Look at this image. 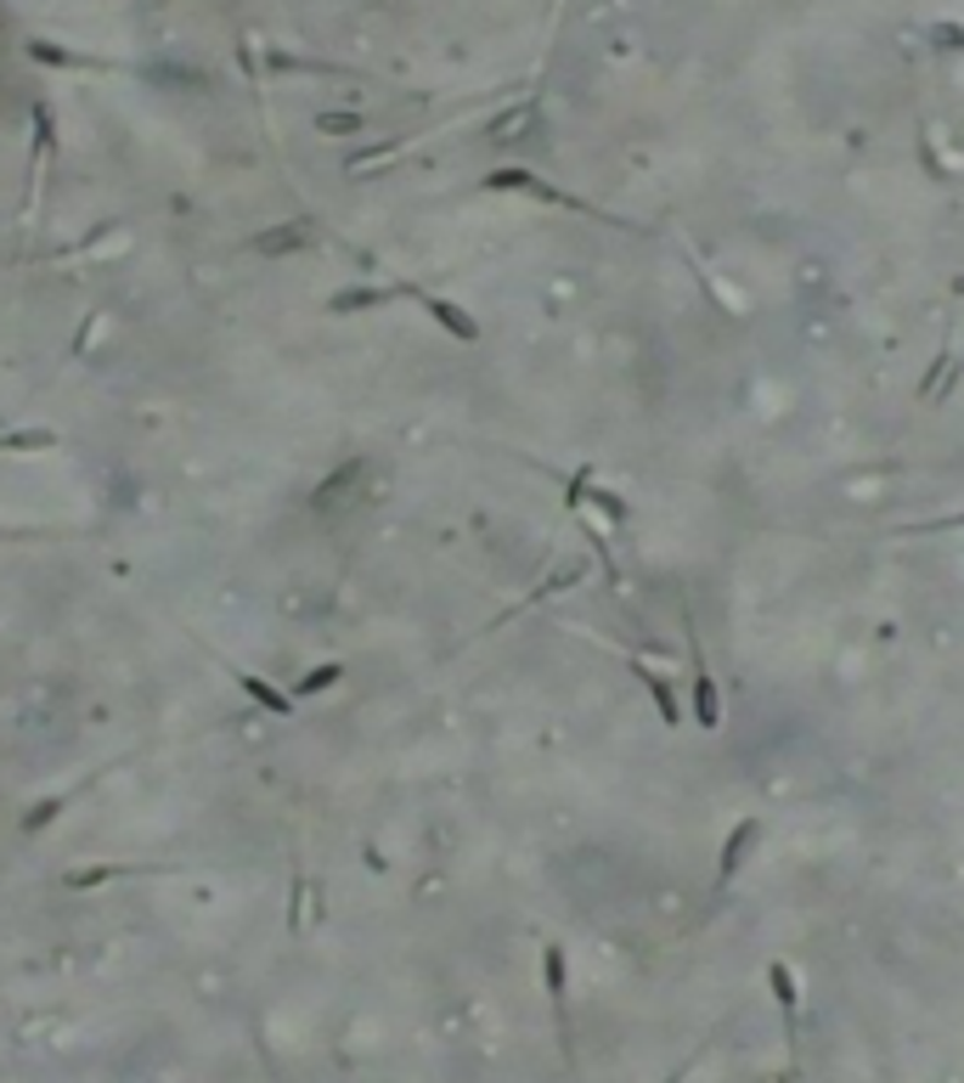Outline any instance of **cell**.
Segmentation results:
<instances>
[{
    "label": "cell",
    "instance_id": "16",
    "mask_svg": "<svg viewBox=\"0 0 964 1083\" xmlns=\"http://www.w3.org/2000/svg\"><path fill=\"white\" fill-rule=\"evenodd\" d=\"M953 373H959V361H953V339H942V350H937V361H930V373L919 378L914 396H919V401H942V389L953 384Z\"/></svg>",
    "mask_w": 964,
    "mask_h": 1083
},
{
    "label": "cell",
    "instance_id": "11",
    "mask_svg": "<svg viewBox=\"0 0 964 1083\" xmlns=\"http://www.w3.org/2000/svg\"><path fill=\"white\" fill-rule=\"evenodd\" d=\"M412 282H384V288H345V293H334L327 300V311L334 316H350V311H378V305H389V300H412Z\"/></svg>",
    "mask_w": 964,
    "mask_h": 1083
},
{
    "label": "cell",
    "instance_id": "14",
    "mask_svg": "<svg viewBox=\"0 0 964 1083\" xmlns=\"http://www.w3.org/2000/svg\"><path fill=\"white\" fill-rule=\"evenodd\" d=\"M631 672H638V683L649 688V700H654L660 722H666V729H683V700H677V688L666 683V672H654L649 661H631Z\"/></svg>",
    "mask_w": 964,
    "mask_h": 1083
},
{
    "label": "cell",
    "instance_id": "6",
    "mask_svg": "<svg viewBox=\"0 0 964 1083\" xmlns=\"http://www.w3.org/2000/svg\"><path fill=\"white\" fill-rule=\"evenodd\" d=\"M316 243H322V220L316 215H299L288 226H272V232L249 238V249H260V254H299V249H316Z\"/></svg>",
    "mask_w": 964,
    "mask_h": 1083
},
{
    "label": "cell",
    "instance_id": "27",
    "mask_svg": "<svg viewBox=\"0 0 964 1083\" xmlns=\"http://www.w3.org/2000/svg\"><path fill=\"white\" fill-rule=\"evenodd\" d=\"M700 1056H706V1049H694V1056H688V1061H677V1072H672V1078H666V1083H683V1078H688V1072H694V1067H700Z\"/></svg>",
    "mask_w": 964,
    "mask_h": 1083
},
{
    "label": "cell",
    "instance_id": "5",
    "mask_svg": "<svg viewBox=\"0 0 964 1083\" xmlns=\"http://www.w3.org/2000/svg\"><path fill=\"white\" fill-rule=\"evenodd\" d=\"M756 841H761V818H756V813H750V818H739V825L727 830V841H722V864H716V898L739 880V869H745V858L756 852Z\"/></svg>",
    "mask_w": 964,
    "mask_h": 1083
},
{
    "label": "cell",
    "instance_id": "2",
    "mask_svg": "<svg viewBox=\"0 0 964 1083\" xmlns=\"http://www.w3.org/2000/svg\"><path fill=\"white\" fill-rule=\"evenodd\" d=\"M683 633H688V706H694V722L706 734L722 729V688L711 677V661H706V643H700V627H694V610L683 604Z\"/></svg>",
    "mask_w": 964,
    "mask_h": 1083
},
{
    "label": "cell",
    "instance_id": "15",
    "mask_svg": "<svg viewBox=\"0 0 964 1083\" xmlns=\"http://www.w3.org/2000/svg\"><path fill=\"white\" fill-rule=\"evenodd\" d=\"M265 69H272V74H322V80H350V69H345V62L293 57V51H277V46H265Z\"/></svg>",
    "mask_w": 964,
    "mask_h": 1083
},
{
    "label": "cell",
    "instance_id": "8",
    "mask_svg": "<svg viewBox=\"0 0 964 1083\" xmlns=\"http://www.w3.org/2000/svg\"><path fill=\"white\" fill-rule=\"evenodd\" d=\"M576 581H587V559H564L558 570H547V576H542V587H537V593H525V599H519V604H514L508 615H496V621H491V627H485V633H496V627H508V621H514V615H525L530 604H542V599H553V593H570V587H576Z\"/></svg>",
    "mask_w": 964,
    "mask_h": 1083
},
{
    "label": "cell",
    "instance_id": "20",
    "mask_svg": "<svg viewBox=\"0 0 964 1083\" xmlns=\"http://www.w3.org/2000/svg\"><path fill=\"white\" fill-rule=\"evenodd\" d=\"M395 153H407V142H384V147H367V153H350L345 176H367V170H378V164H389Z\"/></svg>",
    "mask_w": 964,
    "mask_h": 1083
},
{
    "label": "cell",
    "instance_id": "23",
    "mask_svg": "<svg viewBox=\"0 0 964 1083\" xmlns=\"http://www.w3.org/2000/svg\"><path fill=\"white\" fill-rule=\"evenodd\" d=\"M587 491H592V469L581 464L570 480H564V508H570V514H581V508H587Z\"/></svg>",
    "mask_w": 964,
    "mask_h": 1083
},
{
    "label": "cell",
    "instance_id": "10",
    "mask_svg": "<svg viewBox=\"0 0 964 1083\" xmlns=\"http://www.w3.org/2000/svg\"><path fill=\"white\" fill-rule=\"evenodd\" d=\"M412 300H418L429 316H435V327H446L451 339H462V345H480V322H474L469 311H462L457 300H441V293H423V288L412 293Z\"/></svg>",
    "mask_w": 964,
    "mask_h": 1083
},
{
    "label": "cell",
    "instance_id": "13",
    "mask_svg": "<svg viewBox=\"0 0 964 1083\" xmlns=\"http://www.w3.org/2000/svg\"><path fill=\"white\" fill-rule=\"evenodd\" d=\"M130 875H170L164 864H91V869H69L62 886L69 892H91V886H108V880H130Z\"/></svg>",
    "mask_w": 964,
    "mask_h": 1083
},
{
    "label": "cell",
    "instance_id": "25",
    "mask_svg": "<svg viewBox=\"0 0 964 1083\" xmlns=\"http://www.w3.org/2000/svg\"><path fill=\"white\" fill-rule=\"evenodd\" d=\"M930 40H937V51H964V23H937Z\"/></svg>",
    "mask_w": 964,
    "mask_h": 1083
},
{
    "label": "cell",
    "instance_id": "3",
    "mask_svg": "<svg viewBox=\"0 0 964 1083\" xmlns=\"http://www.w3.org/2000/svg\"><path fill=\"white\" fill-rule=\"evenodd\" d=\"M542 988H547V1004H553V1027H558L564 1067H576V1033H570V960H564V942H542Z\"/></svg>",
    "mask_w": 964,
    "mask_h": 1083
},
{
    "label": "cell",
    "instance_id": "17",
    "mask_svg": "<svg viewBox=\"0 0 964 1083\" xmlns=\"http://www.w3.org/2000/svg\"><path fill=\"white\" fill-rule=\"evenodd\" d=\"M57 446V430L35 423V430H0V452H51Z\"/></svg>",
    "mask_w": 964,
    "mask_h": 1083
},
{
    "label": "cell",
    "instance_id": "1",
    "mask_svg": "<svg viewBox=\"0 0 964 1083\" xmlns=\"http://www.w3.org/2000/svg\"><path fill=\"white\" fill-rule=\"evenodd\" d=\"M485 192H525V198L558 204V209H570V215H592V220H604V226H620V232H643V226H631V220H620V215H610V209H598V204L576 198V192H564V186L542 181L537 170H525V164H503V170H491V176H485Z\"/></svg>",
    "mask_w": 964,
    "mask_h": 1083
},
{
    "label": "cell",
    "instance_id": "18",
    "mask_svg": "<svg viewBox=\"0 0 964 1083\" xmlns=\"http://www.w3.org/2000/svg\"><path fill=\"white\" fill-rule=\"evenodd\" d=\"M587 508H598V519H604L610 531H620V525L631 519V508L620 503V491H610V485H592L587 491Z\"/></svg>",
    "mask_w": 964,
    "mask_h": 1083
},
{
    "label": "cell",
    "instance_id": "24",
    "mask_svg": "<svg viewBox=\"0 0 964 1083\" xmlns=\"http://www.w3.org/2000/svg\"><path fill=\"white\" fill-rule=\"evenodd\" d=\"M103 322H108V311H91V316L80 322V334H74V345H69V361H80V356L91 350V339L103 334Z\"/></svg>",
    "mask_w": 964,
    "mask_h": 1083
},
{
    "label": "cell",
    "instance_id": "28",
    "mask_svg": "<svg viewBox=\"0 0 964 1083\" xmlns=\"http://www.w3.org/2000/svg\"><path fill=\"white\" fill-rule=\"evenodd\" d=\"M558 7H564V0H553V17H558Z\"/></svg>",
    "mask_w": 964,
    "mask_h": 1083
},
{
    "label": "cell",
    "instance_id": "12",
    "mask_svg": "<svg viewBox=\"0 0 964 1083\" xmlns=\"http://www.w3.org/2000/svg\"><path fill=\"white\" fill-rule=\"evenodd\" d=\"M28 62H40V69H96V74L119 69V62H108V57L69 51V46H57V40H28Z\"/></svg>",
    "mask_w": 964,
    "mask_h": 1083
},
{
    "label": "cell",
    "instance_id": "7",
    "mask_svg": "<svg viewBox=\"0 0 964 1083\" xmlns=\"http://www.w3.org/2000/svg\"><path fill=\"white\" fill-rule=\"evenodd\" d=\"M768 994H773V1004L784 1015V1044L795 1049V1033H802V982H795V971L784 960L768 965Z\"/></svg>",
    "mask_w": 964,
    "mask_h": 1083
},
{
    "label": "cell",
    "instance_id": "21",
    "mask_svg": "<svg viewBox=\"0 0 964 1083\" xmlns=\"http://www.w3.org/2000/svg\"><path fill=\"white\" fill-rule=\"evenodd\" d=\"M238 62H243V80H249L254 108H260V51H254V35H238ZM260 124H265V108H260Z\"/></svg>",
    "mask_w": 964,
    "mask_h": 1083
},
{
    "label": "cell",
    "instance_id": "9",
    "mask_svg": "<svg viewBox=\"0 0 964 1083\" xmlns=\"http://www.w3.org/2000/svg\"><path fill=\"white\" fill-rule=\"evenodd\" d=\"M220 666H226V677H231V683H238V688H243V695H249V700H254L260 711H272V717H282V722L293 717V695H282V688H277V683H265V677H254V672H249V666H238V661H220Z\"/></svg>",
    "mask_w": 964,
    "mask_h": 1083
},
{
    "label": "cell",
    "instance_id": "26",
    "mask_svg": "<svg viewBox=\"0 0 964 1083\" xmlns=\"http://www.w3.org/2000/svg\"><path fill=\"white\" fill-rule=\"evenodd\" d=\"M919 531H964V514H942V519H925V525H903V537H919Z\"/></svg>",
    "mask_w": 964,
    "mask_h": 1083
},
{
    "label": "cell",
    "instance_id": "19",
    "mask_svg": "<svg viewBox=\"0 0 964 1083\" xmlns=\"http://www.w3.org/2000/svg\"><path fill=\"white\" fill-rule=\"evenodd\" d=\"M339 677H345V666H339V661H322V666H311L305 677L293 683V700H305V695H322V688H334Z\"/></svg>",
    "mask_w": 964,
    "mask_h": 1083
},
{
    "label": "cell",
    "instance_id": "22",
    "mask_svg": "<svg viewBox=\"0 0 964 1083\" xmlns=\"http://www.w3.org/2000/svg\"><path fill=\"white\" fill-rule=\"evenodd\" d=\"M316 130H322V136H361L367 119H361V113H316Z\"/></svg>",
    "mask_w": 964,
    "mask_h": 1083
},
{
    "label": "cell",
    "instance_id": "4",
    "mask_svg": "<svg viewBox=\"0 0 964 1083\" xmlns=\"http://www.w3.org/2000/svg\"><path fill=\"white\" fill-rule=\"evenodd\" d=\"M28 119H35V147H28V181H23V226L35 220V209H40V181H46V164L57 153V113H51L46 96L28 108Z\"/></svg>",
    "mask_w": 964,
    "mask_h": 1083
}]
</instances>
